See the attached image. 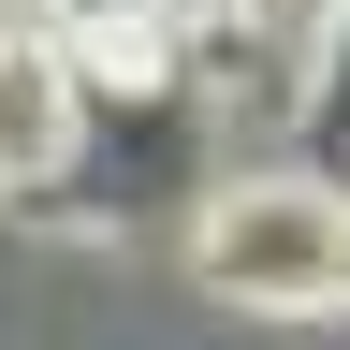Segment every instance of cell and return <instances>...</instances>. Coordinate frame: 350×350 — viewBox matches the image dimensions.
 I'll list each match as a JSON object with an SVG mask.
<instances>
[{
    "label": "cell",
    "mask_w": 350,
    "mask_h": 350,
    "mask_svg": "<svg viewBox=\"0 0 350 350\" xmlns=\"http://www.w3.org/2000/svg\"><path fill=\"white\" fill-rule=\"evenodd\" d=\"M306 146L350 161V0H336V29H321V73H306Z\"/></svg>",
    "instance_id": "obj_4"
},
{
    "label": "cell",
    "mask_w": 350,
    "mask_h": 350,
    "mask_svg": "<svg viewBox=\"0 0 350 350\" xmlns=\"http://www.w3.org/2000/svg\"><path fill=\"white\" fill-rule=\"evenodd\" d=\"M88 117H103V88L59 29H0V190H59Z\"/></svg>",
    "instance_id": "obj_2"
},
{
    "label": "cell",
    "mask_w": 350,
    "mask_h": 350,
    "mask_svg": "<svg viewBox=\"0 0 350 350\" xmlns=\"http://www.w3.org/2000/svg\"><path fill=\"white\" fill-rule=\"evenodd\" d=\"M219 306H350V175H234L190 219Z\"/></svg>",
    "instance_id": "obj_1"
},
{
    "label": "cell",
    "mask_w": 350,
    "mask_h": 350,
    "mask_svg": "<svg viewBox=\"0 0 350 350\" xmlns=\"http://www.w3.org/2000/svg\"><path fill=\"white\" fill-rule=\"evenodd\" d=\"M219 15V0H0V29H59L88 88H161V59Z\"/></svg>",
    "instance_id": "obj_3"
}]
</instances>
